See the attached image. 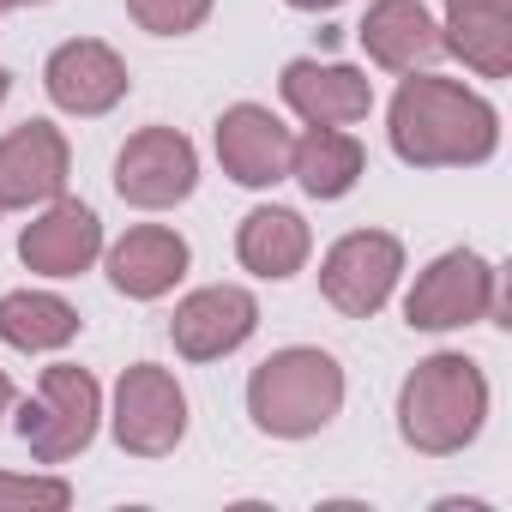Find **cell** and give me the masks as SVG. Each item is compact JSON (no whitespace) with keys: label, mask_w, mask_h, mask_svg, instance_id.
Instances as JSON below:
<instances>
[{"label":"cell","mask_w":512,"mask_h":512,"mask_svg":"<svg viewBox=\"0 0 512 512\" xmlns=\"http://www.w3.org/2000/svg\"><path fill=\"white\" fill-rule=\"evenodd\" d=\"M338 410H344V368L326 350H308V344L266 356L247 380V416L278 440L320 434Z\"/></svg>","instance_id":"3957f363"},{"label":"cell","mask_w":512,"mask_h":512,"mask_svg":"<svg viewBox=\"0 0 512 512\" xmlns=\"http://www.w3.org/2000/svg\"><path fill=\"white\" fill-rule=\"evenodd\" d=\"M0 506H73V488L61 482V476H7V470H0Z\"/></svg>","instance_id":"7402d4cb"},{"label":"cell","mask_w":512,"mask_h":512,"mask_svg":"<svg viewBox=\"0 0 512 512\" xmlns=\"http://www.w3.org/2000/svg\"><path fill=\"white\" fill-rule=\"evenodd\" d=\"M43 85H49L55 109H67V115H109V109L127 97L133 79H127V61H121L109 43L73 37V43H61V49L49 55Z\"/></svg>","instance_id":"30bf717a"},{"label":"cell","mask_w":512,"mask_h":512,"mask_svg":"<svg viewBox=\"0 0 512 512\" xmlns=\"http://www.w3.org/2000/svg\"><path fill=\"white\" fill-rule=\"evenodd\" d=\"M500 145V115L464 91L458 79H434L404 73L398 97H392V151L416 169H464V163H488Z\"/></svg>","instance_id":"6da1fadb"},{"label":"cell","mask_w":512,"mask_h":512,"mask_svg":"<svg viewBox=\"0 0 512 512\" xmlns=\"http://www.w3.org/2000/svg\"><path fill=\"white\" fill-rule=\"evenodd\" d=\"M187 434V392L169 368L133 362L115 386V440L133 458H163Z\"/></svg>","instance_id":"8992f818"},{"label":"cell","mask_w":512,"mask_h":512,"mask_svg":"<svg viewBox=\"0 0 512 512\" xmlns=\"http://www.w3.org/2000/svg\"><path fill=\"white\" fill-rule=\"evenodd\" d=\"M482 416H488V380L458 350H440V356L416 362V374L398 392V434L428 458L464 452L476 440Z\"/></svg>","instance_id":"7a4b0ae2"},{"label":"cell","mask_w":512,"mask_h":512,"mask_svg":"<svg viewBox=\"0 0 512 512\" xmlns=\"http://www.w3.org/2000/svg\"><path fill=\"white\" fill-rule=\"evenodd\" d=\"M79 308L49 296V290H13V296H0V344H13V350H61L79 338Z\"/></svg>","instance_id":"ffe728a7"},{"label":"cell","mask_w":512,"mask_h":512,"mask_svg":"<svg viewBox=\"0 0 512 512\" xmlns=\"http://www.w3.org/2000/svg\"><path fill=\"white\" fill-rule=\"evenodd\" d=\"M446 49L482 79L512 73V0H446Z\"/></svg>","instance_id":"e0dca14e"},{"label":"cell","mask_w":512,"mask_h":512,"mask_svg":"<svg viewBox=\"0 0 512 512\" xmlns=\"http://www.w3.org/2000/svg\"><path fill=\"white\" fill-rule=\"evenodd\" d=\"M217 163L241 187H278L290 175V127L260 103H235L217 115Z\"/></svg>","instance_id":"8fae6325"},{"label":"cell","mask_w":512,"mask_h":512,"mask_svg":"<svg viewBox=\"0 0 512 512\" xmlns=\"http://www.w3.org/2000/svg\"><path fill=\"white\" fill-rule=\"evenodd\" d=\"M7 85H13V73H7V67H0V103H7Z\"/></svg>","instance_id":"484cf974"},{"label":"cell","mask_w":512,"mask_h":512,"mask_svg":"<svg viewBox=\"0 0 512 512\" xmlns=\"http://www.w3.org/2000/svg\"><path fill=\"white\" fill-rule=\"evenodd\" d=\"M362 139L344 127H308L302 139H290V175L314 193V199H344L362 181Z\"/></svg>","instance_id":"d6986e66"},{"label":"cell","mask_w":512,"mask_h":512,"mask_svg":"<svg viewBox=\"0 0 512 512\" xmlns=\"http://www.w3.org/2000/svg\"><path fill=\"white\" fill-rule=\"evenodd\" d=\"M290 7H302V13H332V7H344V0H290Z\"/></svg>","instance_id":"603a6c76"},{"label":"cell","mask_w":512,"mask_h":512,"mask_svg":"<svg viewBox=\"0 0 512 512\" xmlns=\"http://www.w3.org/2000/svg\"><path fill=\"white\" fill-rule=\"evenodd\" d=\"M362 49L386 73H422L446 55V37L428 19L422 0H374L368 19H362Z\"/></svg>","instance_id":"9a60e30c"},{"label":"cell","mask_w":512,"mask_h":512,"mask_svg":"<svg viewBox=\"0 0 512 512\" xmlns=\"http://www.w3.org/2000/svg\"><path fill=\"white\" fill-rule=\"evenodd\" d=\"M127 13L151 31V37H187L205 25L211 0H127Z\"/></svg>","instance_id":"44dd1931"},{"label":"cell","mask_w":512,"mask_h":512,"mask_svg":"<svg viewBox=\"0 0 512 512\" xmlns=\"http://www.w3.org/2000/svg\"><path fill=\"white\" fill-rule=\"evenodd\" d=\"M67 187V139L49 121H25L0 139V211L49 205Z\"/></svg>","instance_id":"4fadbf2b"},{"label":"cell","mask_w":512,"mask_h":512,"mask_svg":"<svg viewBox=\"0 0 512 512\" xmlns=\"http://www.w3.org/2000/svg\"><path fill=\"white\" fill-rule=\"evenodd\" d=\"M308 223L284 205H260V211H247L241 217V235H235V253H241V266L253 278H296L308 266Z\"/></svg>","instance_id":"ac0fdd59"},{"label":"cell","mask_w":512,"mask_h":512,"mask_svg":"<svg viewBox=\"0 0 512 512\" xmlns=\"http://www.w3.org/2000/svg\"><path fill=\"white\" fill-rule=\"evenodd\" d=\"M97 416H103V386L85 368L55 362V368H43L37 404L19 410V434L43 464H67L97 440Z\"/></svg>","instance_id":"277c9868"},{"label":"cell","mask_w":512,"mask_h":512,"mask_svg":"<svg viewBox=\"0 0 512 512\" xmlns=\"http://www.w3.org/2000/svg\"><path fill=\"white\" fill-rule=\"evenodd\" d=\"M7 410H13V380L0 374V416H7Z\"/></svg>","instance_id":"cb8c5ba5"},{"label":"cell","mask_w":512,"mask_h":512,"mask_svg":"<svg viewBox=\"0 0 512 512\" xmlns=\"http://www.w3.org/2000/svg\"><path fill=\"white\" fill-rule=\"evenodd\" d=\"M19 7H43V0H0V13H19Z\"/></svg>","instance_id":"d4e9b609"},{"label":"cell","mask_w":512,"mask_h":512,"mask_svg":"<svg viewBox=\"0 0 512 512\" xmlns=\"http://www.w3.org/2000/svg\"><path fill=\"white\" fill-rule=\"evenodd\" d=\"M488 314H500V278L470 247L440 253L416 278V290L404 296V320L416 332H452V326H470V320H488Z\"/></svg>","instance_id":"5b68a950"},{"label":"cell","mask_w":512,"mask_h":512,"mask_svg":"<svg viewBox=\"0 0 512 512\" xmlns=\"http://www.w3.org/2000/svg\"><path fill=\"white\" fill-rule=\"evenodd\" d=\"M187 272V241L163 223H139L109 247V284L133 302H157L181 284Z\"/></svg>","instance_id":"2e32d148"},{"label":"cell","mask_w":512,"mask_h":512,"mask_svg":"<svg viewBox=\"0 0 512 512\" xmlns=\"http://www.w3.org/2000/svg\"><path fill=\"white\" fill-rule=\"evenodd\" d=\"M398 272H404L398 235H386V229H356V235L332 241V253L320 260V290H326V302H332L338 314L368 320V314L386 308Z\"/></svg>","instance_id":"52a82bcc"},{"label":"cell","mask_w":512,"mask_h":512,"mask_svg":"<svg viewBox=\"0 0 512 512\" xmlns=\"http://www.w3.org/2000/svg\"><path fill=\"white\" fill-rule=\"evenodd\" d=\"M284 103L308 127H350L374 109V85L338 61H290L284 67Z\"/></svg>","instance_id":"5bb4252c"},{"label":"cell","mask_w":512,"mask_h":512,"mask_svg":"<svg viewBox=\"0 0 512 512\" xmlns=\"http://www.w3.org/2000/svg\"><path fill=\"white\" fill-rule=\"evenodd\" d=\"M193 181H199V157H193V139L175 127H139L115 157V187L139 211L181 205L193 193Z\"/></svg>","instance_id":"ba28073f"},{"label":"cell","mask_w":512,"mask_h":512,"mask_svg":"<svg viewBox=\"0 0 512 512\" xmlns=\"http://www.w3.org/2000/svg\"><path fill=\"white\" fill-rule=\"evenodd\" d=\"M260 326V302H253L241 284H211V290H193L175 320H169V338L187 362H217L229 350H241Z\"/></svg>","instance_id":"9c48e42d"},{"label":"cell","mask_w":512,"mask_h":512,"mask_svg":"<svg viewBox=\"0 0 512 512\" xmlns=\"http://www.w3.org/2000/svg\"><path fill=\"white\" fill-rule=\"evenodd\" d=\"M97 253H103V223L79 199H49V211L19 235V260L43 278H79L97 266Z\"/></svg>","instance_id":"7c38bea8"}]
</instances>
